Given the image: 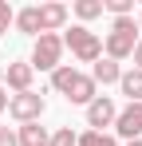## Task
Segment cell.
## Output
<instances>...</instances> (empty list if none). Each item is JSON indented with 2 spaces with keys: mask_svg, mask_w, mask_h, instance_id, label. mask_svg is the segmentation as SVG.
Here are the masks:
<instances>
[{
  "mask_svg": "<svg viewBox=\"0 0 142 146\" xmlns=\"http://www.w3.org/2000/svg\"><path fill=\"white\" fill-rule=\"evenodd\" d=\"M134 48H138V20L134 16H118L115 24H111V32H107V44H103L107 59L122 63V59L134 55Z\"/></svg>",
  "mask_w": 142,
  "mask_h": 146,
  "instance_id": "1",
  "label": "cell"
},
{
  "mask_svg": "<svg viewBox=\"0 0 142 146\" xmlns=\"http://www.w3.org/2000/svg\"><path fill=\"white\" fill-rule=\"evenodd\" d=\"M63 48H71V55L79 63H99L103 59V40L95 36L87 24H71L63 32Z\"/></svg>",
  "mask_w": 142,
  "mask_h": 146,
  "instance_id": "2",
  "label": "cell"
},
{
  "mask_svg": "<svg viewBox=\"0 0 142 146\" xmlns=\"http://www.w3.org/2000/svg\"><path fill=\"white\" fill-rule=\"evenodd\" d=\"M8 103H12V95H8V91L0 87V111H8Z\"/></svg>",
  "mask_w": 142,
  "mask_h": 146,
  "instance_id": "22",
  "label": "cell"
},
{
  "mask_svg": "<svg viewBox=\"0 0 142 146\" xmlns=\"http://www.w3.org/2000/svg\"><path fill=\"white\" fill-rule=\"evenodd\" d=\"M16 138H20V146H51V134H47L40 122H24L20 130H16Z\"/></svg>",
  "mask_w": 142,
  "mask_h": 146,
  "instance_id": "10",
  "label": "cell"
},
{
  "mask_svg": "<svg viewBox=\"0 0 142 146\" xmlns=\"http://www.w3.org/2000/svg\"><path fill=\"white\" fill-rule=\"evenodd\" d=\"M4 32H8V28H4V24H0V36H4Z\"/></svg>",
  "mask_w": 142,
  "mask_h": 146,
  "instance_id": "26",
  "label": "cell"
},
{
  "mask_svg": "<svg viewBox=\"0 0 142 146\" xmlns=\"http://www.w3.org/2000/svg\"><path fill=\"white\" fill-rule=\"evenodd\" d=\"M115 130H118V138H126V142L142 138V103H126V107L118 111Z\"/></svg>",
  "mask_w": 142,
  "mask_h": 146,
  "instance_id": "5",
  "label": "cell"
},
{
  "mask_svg": "<svg viewBox=\"0 0 142 146\" xmlns=\"http://www.w3.org/2000/svg\"><path fill=\"white\" fill-rule=\"evenodd\" d=\"M126 146H142V138H134V142H126Z\"/></svg>",
  "mask_w": 142,
  "mask_h": 146,
  "instance_id": "23",
  "label": "cell"
},
{
  "mask_svg": "<svg viewBox=\"0 0 142 146\" xmlns=\"http://www.w3.org/2000/svg\"><path fill=\"white\" fill-rule=\"evenodd\" d=\"M44 111H47V103H44V95H36V91L12 95V103H8V115L20 122V126H24V122H40Z\"/></svg>",
  "mask_w": 142,
  "mask_h": 146,
  "instance_id": "4",
  "label": "cell"
},
{
  "mask_svg": "<svg viewBox=\"0 0 142 146\" xmlns=\"http://www.w3.org/2000/svg\"><path fill=\"white\" fill-rule=\"evenodd\" d=\"M91 79H95V83H103V87H107V83H118V79H122V67H118L115 59L103 55V59L91 67Z\"/></svg>",
  "mask_w": 142,
  "mask_h": 146,
  "instance_id": "11",
  "label": "cell"
},
{
  "mask_svg": "<svg viewBox=\"0 0 142 146\" xmlns=\"http://www.w3.org/2000/svg\"><path fill=\"white\" fill-rule=\"evenodd\" d=\"M115 119H118V107H115V99H111V95H99L91 107H87V126H91V130L115 126Z\"/></svg>",
  "mask_w": 142,
  "mask_h": 146,
  "instance_id": "6",
  "label": "cell"
},
{
  "mask_svg": "<svg viewBox=\"0 0 142 146\" xmlns=\"http://www.w3.org/2000/svg\"><path fill=\"white\" fill-rule=\"evenodd\" d=\"M95 99H99V83H95L91 75H75V83L67 87V103H79V107H91Z\"/></svg>",
  "mask_w": 142,
  "mask_h": 146,
  "instance_id": "7",
  "label": "cell"
},
{
  "mask_svg": "<svg viewBox=\"0 0 142 146\" xmlns=\"http://www.w3.org/2000/svg\"><path fill=\"white\" fill-rule=\"evenodd\" d=\"M0 146H20V138H16V130L0 126Z\"/></svg>",
  "mask_w": 142,
  "mask_h": 146,
  "instance_id": "20",
  "label": "cell"
},
{
  "mask_svg": "<svg viewBox=\"0 0 142 146\" xmlns=\"http://www.w3.org/2000/svg\"><path fill=\"white\" fill-rule=\"evenodd\" d=\"M59 59H63V36H55V32L36 36V48H32V59H28L32 71H55Z\"/></svg>",
  "mask_w": 142,
  "mask_h": 146,
  "instance_id": "3",
  "label": "cell"
},
{
  "mask_svg": "<svg viewBox=\"0 0 142 146\" xmlns=\"http://www.w3.org/2000/svg\"><path fill=\"white\" fill-rule=\"evenodd\" d=\"M79 146H118L107 130H83L79 134Z\"/></svg>",
  "mask_w": 142,
  "mask_h": 146,
  "instance_id": "16",
  "label": "cell"
},
{
  "mask_svg": "<svg viewBox=\"0 0 142 146\" xmlns=\"http://www.w3.org/2000/svg\"><path fill=\"white\" fill-rule=\"evenodd\" d=\"M51 146H79V134H75L71 126H59V130L51 134Z\"/></svg>",
  "mask_w": 142,
  "mask_h": 146,
  "instance_id": "18",
  "label": "cell"
},
{
  "mask_svg": "<svg viewBox=\"0 0 142 146\" xmlns=\"http://www.w3.org/2000/svg\"><path fill=\"white\" fill-rule=\"evenodd\" d=\"M118 91L130 99V103H142V71H138V67L122 71V79H118Z\"/></svg>",
  "mask_w": 142,
  "mask_h": 146,
  "instance_id": "12",
  "label": "cell"
},
{
  "mask_svg": "<svg viewBox=\"0 0 142 146\" xmlns=\"http://www.w3.org/2000/svg\"><path fill=\"white\" fill-rule=\"evenodd\" d=\"M107 8H103V0H75V16L87 24V20H95V16H103Z\"/></svg>",
  "mask_w": 142,
  "mask_h": 146,
  "instance_id": "15",
  "label": "cell"
},
{
  "mask_svg": "<svg viewBox=\"0 0 142 146\" xmlns=\"http://www.w3.org/2000/svg\"><path fill=\"white\" fill-rule=\"evenodd\" d=\"M75 67H71V63H59V67H55V71H51V87H55V91H59V95H67V87L71 83H75Z\"/></svg>",
  "mask_w": 142,
  "mask_h": 146,
  "instance_id": "14",
  "label": "cell"
},
{
  "mask_svg": "<svg viewBox=\"0 0 142 146\" xmlns=\"http://www.w3.org/2000/svg\"><path fill=\"white\" fill-rule=\"evenodd\" d=\"M0 87H4V67H0Z\"/></svg>",
  "mask_w": 142,
  "mask_h": 146,
  "instance_id": "25",
  "label": "cell"
},
{
  "mask_svg": "<svg viewBox=\"0 0 142 146\" xmlns=\"http://www.w3.org/2000/svg\"><path fill=\"white\" fill-rule=\"evenodd\" d=\"M103 8L111 12V16H134V0H103Z\"/></svg>",
  "mask_w": 142,
  "mask_h": 146,
  "instance_id": "17",
  "label": "cell"
},
{
  "mask_svg": "<svg viewBox=\"0 0 142 146\" xmlns=\"http://www.w3.org/2000/svg\"><path fill=\"white\" fill-rule=\"evenodd\" d=\"M32 63H20V59H16V63H8V67H4V87H12V91H16V95H24V91H32Z\"/></svg>",
  "mask_w": 142,
  "mask_h": 146,
  "instance_id": "8",
  "label": "cell"
},
{
  "mask_svg": "<svg viewBox=\"0 0 142 146\" xmlns=\"http://www.w3.org/2000/svg\"><path fill=\"white\" fill-rule=\"evenodd\" d=\"M138 32H142V8H138Z\"/></svg>",
  "mask_w": 142,
  "mask_h": 146,
  "instance_id": "24",
  "label": "cell"
},
{
  "mask_svg": "<svg viewBox=\"0 0 142 146\" xmlns=\"http://www.w3.org/2000/svg\"><path fill=\"white\" fill-rule=\"evenodd\" d=\"M0 24H4V28L16 24V12H12V4H8V0H0Z\"/></svg>",
  "mask_w": 142,
  "mask_h": 146,
  "instance_id": "19",
  "label": "cell"
},
{
  "mask_svg": "<svg viewBox=\"0 0 142 146\" xmlns=\"http://www.w3.org/2000/svg\"><path fill=\"white\" fill-rule=\"evenodd\" d=\"M130 59H134V67L142 71V40H138V48H134V55H130Z\"/></svg>",
  "mask_w": 142,
  "mask_h": 146,
  "instance_id": "21",
  "label": "cell"
},
{
  "mask_svg": "<svg viewBox=\"0 0 142 146\" xmlns=\"http://www.w3.org/2000/svg\"><path fill=\"white\" fill-rule=\"evenodd\" d=\"M67 24V4H40V36L44 32H55Z\"/></svg>",
  "mask_w": 142,
  "mask_h": 146,
  "instance_id": "9",
  "label": "cell"
},
{
  "mask_svg": "<svg viewBox=\"0 0 142 146\" xmlns=\"http://www.w3.org/2000/svg\"><path fill=\"white\" fill-rule=\"evenodd\" d=\"M16 32H24V36H40V4L16 12Z\"/></svg>",
  "mask_w": 142,
  "mask_h": 146,
  "instance_id": "13",
  "label": "cell"
}]
</instances>
